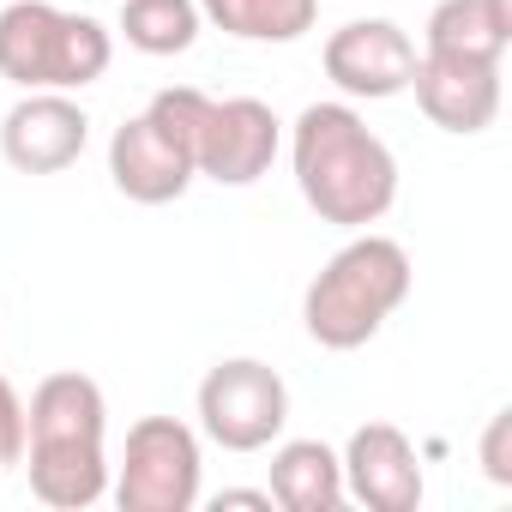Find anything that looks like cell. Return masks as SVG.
<instances>
[{"mask_svg":"<svg viewBox=\"0 0 512 512\" xmlns=\"http://www.w3.org/2000/svg\"><path fill=\"white\" fill-rule=\"evenodd\" d=\"M290 169L302 199L338 229H368L398 199V157L350 103H308L296 115Z\"/></svg>","mask_w":512,"mask_h":512,"instance_id":"obj_1","label":"cell"},{"mask_svg":"<svg viewBox=\"0 0 512 512\" xmlns=\"http://www.w3.org/2000/svg\"><path fill=\"white\" fill-rule=\"evenodd\" d=\"M109 404L91 374H49L25 404V470L31 494L55 512H85L109 494Z\"/></svg>","mask_w":512,"mask_h":512,"instance_id":"obj_2","label":"cell"},{"mask_svg":"<svg viewBox=\"0 0 512 512\" xmlns=\"http://www.w3.org/2000/svg\"><path fill=\"white\" fill-rule=\"evenodd\" d=\"M410 253L392 235L362 229L356 241H344L332 260L320 266V278L302 296V326L320 350H362L410 296Z\"/></svg>","mask_w":512,"mask_h":512,"instance_id":"obj_3","label":"cell"},{"mask_svg":"<svg viewBox=\"0 0 512 512\" xmlns=\"http://www.w3.org/2000/svg\"><path fill=\"white\" fill-rule=\"evenodd\" d=\"M145 115L193 157V175L217 187H253L284 145V121L260 97H205L193 85H169L151 97Z\"/></svg>","mask_w":512,"mask_h":512,"instance_id":"obj_4","label":"cell"},{"mask_svg":"<svg viewBox=\"0 0 512 512\" xmlns=\"http://www.w3.org/2000/svg\"><path fill=\"white\" fill-rule=\"evenodd\" d=\"M115 37L91 13H67L55 0L0 7V79L19 91H85L109 73Z\"/></svg>","mask_w":512,"mask_h":512,"instance_id":"obj_5","label":"cell"},{"mask_svg":"<svg viewBox=\"0 0 512 512\" xmlns=\"http://www.w3.org/2000/svg\"><path fill=\"white\" fill-rule=\"evenodd\" d=\"M199 434L175 416H139L127 428L109 494L121 512H193L199 506Z\"/></svg>","mask_w":512,"mask_h":512,"instance_id":"obj_6","label":"cell"},{"mask_svg":"<svg viewBox=\"0 0 512 512\" xmlns=\"http://www.w3.org/2000/svg\"><path fill=\"white\" fill-rule=\"evenodd\" d=\"M290 422V386L260 356H229L199 380V428L223 452H266Z\"/></svg>","mask_w":512,"mask_h":512,"instance_id":"obj_7","label":"cell"},{"mask_svg":"<svg viewBox=\"0 0 512 512\" xmlns=\"http://www.w3.org/2000/svg\"><path fill=\"white\" fill-rule=\"evenodd\" d=\"M91 115L73 103V91H25L0 115V157L19 175H61L85 157Z\"/></svg>","mask_w":512,"mask_h":512,"instance_id":"obj_8","label":"cell"},{"mask_svg":"<svg viewBox=\"0 0 512 512\" xmlns=\"http://www.w3.org/2000/svg\"><path fill=\"white\" fill-rule=\"evenodd\" d=\"M320 61L344 97H368V103H386V97L410 91V79H416V43L392 19H350L344 31L326 37Z\"/></svg>","mask_w":512,"mask_h":512,"instance_id":"obj_9","label":"cell"},{"mask_svg":"<svg viewBox=\"0 0 512 512\" xmlns=\"http://www.w3.org/2000/svg\"><path fill=\"white\" fill-rule=\"evenodd\" d=\"M344 500L368 512H416L422 506V458L404 428L362 422L344 446Z\"/></svg>","mask_w":512,"mask_h":512,"instance_id":"obj_10","label":"cell"},{"mask_svg":"<svg viewBox=\"0 0 512 512\" xmlns=\"http://www.w3.org/2000/svg\"><path fill=\"white\" fill-rule=\"evenodd\" d=\"M422 115L440 133H482L500 115V61H452V55H416L410 79Z\"/></svg>","mask_w":512,"mask_h":512,"instance_id":"obj_11","label":"cell"},{"mask_svg":"<svg viewBox=\"0 0 512 512\" xmlns=\"http://www.w3.org/2000/svg\"><path fill=\"white\" fill-rule=\"evenodd\" d=\"M109 181L133 205H169V199H181L193 187V157L151 115H133L109 139Z\"/></svg>","mask_w":512,"mask_h":512,"instance_id":"obj_12","label":"cell"},{"mask_svg":"<svg viewBox=\"0 0 512 512\" xmlns=\"http://www.w3.org/2000/svg\"><path fill=\"white\" fill-rule=\"evenodd\" d=\"M512 43V0H440L422 31V55L500 61Z\"/></svg>","mask_w":512,"mask_h":512,"instance_id":"obj_13","label":"cell"},{"mask_svg":"<svg viewBox=\"0 0 512 512\" xmlns=\"http://www.w3.org/2000/svg\"><path fill=\"white\" fill-rule=\"evenodd\" d=\"M272 506L284 512H338L344 464L326 440H284L272 452Z\"/></svg>","mask_w":512,"mask_h":512,"instance_id":"obj_14","label":"cell"},{"mask_svg":"<svg viewBox=\"0 0 512 512\" xmlns=\"http://www.w3.org/2000/svg\"><path fill=\"white\" fill-rule=\"evenodd\" d=\"M199 19L235 43H296L314 31L320 0H199Z\"/></svg>","mask_w":512,"mask_h":512,"instance_id":"obj_15","label":"cell"},{"mask_svg":"<svg viewBox=\"0 0 512 512\" xmlns=\"http://www.w3.org/2000/svg\"><path fill=\"white\" fill-rule=\"evenodd\" d=\"M115 31L139 55H187L199 43V0H121Z\"/></svg>","mask_w":512,"mask_h":512,"instance_id":"obj_16","label":"cell"},{"mask_svg":"<svg viewBox=\"0 0 512 512\" xmlns=\"http://www.w3.org/2000/svg\"><path fill=\"white\" fill-rule=\"evenodd\" d=\"M19 458H25V398L0 374V464H19Z\"/></svg>","mask_w":512,"mask_h":512,"instance_id":"obj_17","label":"cell"},{"mask_svg":"<svg viewBox=\"0 0 512 512\" xmlns=\"http://www.w3.org/2000/svg\"><path fill=\"white\" fill-rule=\"evenodd\" d=\"M482 470H488V482L512 488V410H500L488 422V434H482Z\"/></svg>","mask_w":512,"mask_h":512,"instance_id":"obj_18","label":"cell"},{"mask_svg":"<svg viewBox=\"0 0 512 512\" xmlns=\"http://www.w3.org/2000/svg\"><path fill=\"white\" fill-rule=\"evenodd\" d=\"M211 506H217V512H223V506H260V512H272V488H223Z\"/></svg>","mask_w":512,"mask_h":512,"instance_id":"obj_19","label":"cell"}]
</instances>
